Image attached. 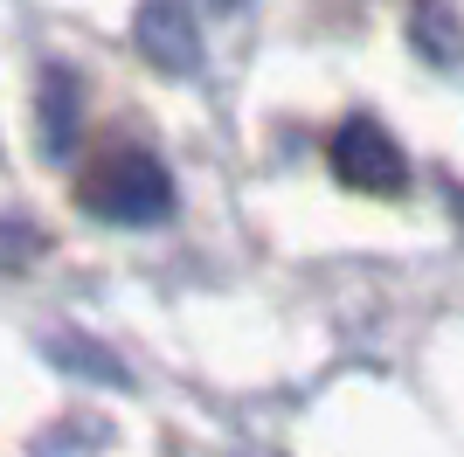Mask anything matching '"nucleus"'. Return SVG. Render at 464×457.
Wrapping results in <instances>:
<instances>
[{
	"label": "nucleus",
	"instance_id": "nucleus-1",
	"mask_svg": "<svg viewBox=\"0 0 464 457\" xmlns=\"http://www.w3.org/2000/svg\"><path fill=\"white\" fill-rule=\"evenodd\" d=\"M77 201L111 228H160L174 215V173L160 167L146 146H104L83 167Z\"/></svg>",
	"mask_w": 464,
	"mask_h": 457
},
{
	"label": "nucleus",
	"instance_id": "nucleus-2",
	"mask_svg": "<svg viewBox=\"0 0 464 457\" xmlns=\"http://www.w3.org/2000/svg\"><path fill=\"white\" fill-rule=\"evenodd\" d=\"M326 152H333L340 188H353V194H402L409 188V152L395 146V132L374 125V118H347Z\"/></svg>",
	"mask_w": 464,
	"mask_h": 457
},
{
	"label": "nucleus",
	"instance_id": "nucleus-3",
	"mask_svg": "<svg viewBox=\"0 0 464 457\" xmlns=\"http://www.w3.org/2000/svg\"><path fill=\"white\" fill-rule=\"evenodd\" d=\"M139 56L167 76H194L201 70V21H194V0H139L132 21Z\"/></svg>",
	"mask_w": 464,
	"mask_h": 457
},
{
	"label": "nucleus",
	"instance_id": "nucleus-4",
	"mask_svg": "<svg viewBox=\"0 0 464 457\" xmlns=\"http://www.w3.org/2000/svg\"><path fill=\"white\" fill-rule=\"evenodd\" d=\"M35 125H42V152H49V160H70V152H77V139H83V83H77V70L56 63V70L42 76Z\"/></svg>",
	"mask_w": 464,
	"mask_h": 457
},
{
	"label": "nucleus",
	"instance_id": "nucleus-5",
	"mask_svg": "<svg viewBox=\"0 0 464 457\" xmlns=\"http://www.w3.org/2000/svg\"><path fill=\"white\" fill-rule=\"evenodd\" d=\"M409 35H416V56L437 63V70H458V63H464V21H458L450 0H416Z\"/></svg>",
	"mask_w": 464,
	"mask_h": 457
},
{
	"label": "nucleus",
	"instance_id": "nucleus-6",
	"mask_svg": "<svg viewBox=\"0 0 464 457\" xmlns=\"http://www.w3.org/2000/svg\"><path fill=\"white\" fill-rule=\"evenodd\" d=\"M49 361H56L63 374L104 381V388H132V374H125V361H118L111 346H97V340H77V333H56V340H49Z\"/></svg>",
	"mask_w": 464,
	"mask_h": 457
},
{
	"label": "nucleus",
	"instance_id": "nucleus-7",
	"mask_svg": "<svg viewBox=\"0 0 464 457\" xmlns=\"http://www.w3.org/2000/svg\"><path fill=\"white\" fill-rule=\"evenodd\" d=\"M49 249V236H42L35 222H0V270L28 264V257H42Z\"/></svg>",
	"mask_w": 464,
	"mask_h": 457
},
{
	"label": "nucleus",
	"instance_id": "nucleus-8",
	"mask_svg": "<svg viewBox=\"0 0 464 457\" xmlns=\"http://www.w3.org/2000/svg\"><path fill=\"white\" fill-rule=\"evenodd\" d=\"M91 430H83V423H63V430H49V437L35 443V457H91Z\"/></svg>",
	"mask_w": 464,
	"mask_h": 457
},
{
	"label": "nucleus",
	"instance_id": "nucleus-9",
	"mask_svg": "<svg viewBox=\"0 0 464 457\" xmlns=\"http://www.w3.org/2000/svg\"><path fill=\"white\" fill-rule=\"evenodd\" d=\"M215 7H236V0H215Z\"/></svg>",
	"mask_w": 464,
	"mask_h": 457
}]
</instances>
